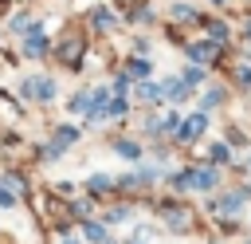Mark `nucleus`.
<instances>
[{
	"instance_id": "1",
	"label": "nucleus",
	"mask_w": 251,
	"mask_h": 244,
	"mask_svg": "<svg viewBox=\"0 0 251 244\" xmlns=\"http://www.w3.org/2000/svg\"><path fill=\"white\" fill-rule=\"evenodd\" d=\"M216 177H220L216 169H188V173L176 177V185H180V189H212Z\"/></svg>"
},
{
	"instance_id": "2",
	"label": "nucleus",
	"mask_w": 251,
	"mask_h": 244,
	"mask_svg": "<svg viewBox=\"0 0 251 244\" xmlns=\"http://www.w3.org/2000/svg\"><path fill=\"white\" fill-rule=\"evenodd\" d=\"M24 94L47 102V98H55V83H51V79H27V83H24Z\"/></svg>"
},
{
	"instance_id": "3",
	"label": "nucleus",
	"mask_w": 251,
	"mask_h": 244,
	"mask_svg": "<svg viewBox=\"0 0 251 244\" xmlns=\"http://www.w3.org/2000/svg\"><path fill=\"white\" fill-rule=\"evenodd\" d=\"M204 126H208V118H204V114H192V118H184V122H176V130H180L176 138H180V142H192V138H196V134H200Z\"/></svg>"
},
{
	"instance_id": "4",
	"label": "nucleus",
	"mask_w": 251,
	"mask_h": 244,
	"mask_svg": "<svg viewBox=\"0 0 251 244\" xmlns=\"http://www.w3.org/2000/svg\"><path fill=\"white\" fill-rule=\"evenodd\" d=\"M75 134H78V130H71V126H63V130L55 134V146H51V153H59V150H67V146L75 142Z\"/></svg>"
},
{
	"instance_id": "5",
	"label": "nucleus",
	"mask_w": 251,
	"mask_h": 244,
	"mask_svg": "<svg viewBox=\"0 0 251 244\" xmlns=\"http://www.w3.org/2000/svg\"><path fill=\"white\" fill-rule=\"evenodd\" d=\"M239 205H243V193H231V197H224L216 209H220V213H239Z\"/></svg>"
},
{
	"instance_id": "6",
	"label": "nucleus",
	"mask_w": 251,
	"mask_h": 244,
	"mask_svg": "<svg viewBox=\"0 0 251 244\" xmlns=\"http://www.w3.org/2000/svg\"><path fill=\"white\" fill-rule=\"evenodd\" d=\"M82 236H86V240H94V244H102V240H106L102 224H94V220H86V224H82Z\"/></svg>"
},
{
	"instance_id": "7",
	"label": "nucleus",
	"mask_w": 251,
	"mask_h": 244,
	"mask_svg": "<svg viewBox=\"0 0 251 244\" xmlns=\"http://www.w3.org/2000/svg\"><path fill=\"white\" fill-rule=\"evenodd\" d=\"M24 47H27V55H43V51H47L43 35H27V43H24Z\"/></svg>"
},
{
	"instance_id": "8",
	"label": "nucleus",
	"mask_w": 251,
	"mask_h": 244,
	"mask_svg": "<svg viewBox=\"0 0 251 244\" xmlns=\"http://www.w3.org/2000/svg\"><path fill=\"white\" fill-rule=\"evenodd\" d=\"M200 79H204V71H200V67H188V71L180 75V87H196Z\"/></svg>"
},
{
	"instance_id": "9",
	"label": "nucleus",
	"mask_w": 251,
	"mask_h": 244,
	"mask_svg": "<svg viewBox=\"0 0 251 244\" xmlns=\"http://www.w3.org/2000/svg\"><path fill=\"white\" fill-rule=\"evenodd\" d=\"M126 71H129L133 79H145V75H149V63H145V59H133V63H129Z\"/></svg>"
},
{
	"instance_id": "10",
	"label": "nucleus",
	"mask_w": 251,
	"mask_h": 244,
	"mask_svg": "<svg viewBox=\"0 0 251 244\" xmlns=\"http://www.w3.org/2000/svg\"><path fill=\"white\" fill-rule=\"evenodd\" d=\"M102 114H110V118L126 114V98H110V106H102Z\"/></svg>"
},
{
	"instance_id": "11",
	"label": "nucleus",
	"mask_w": 251,
	"mask_h": 244,
	"mask_svg": "<svg viewBox=\"0 0 251 244\" xmlns=\"http://www.w3.org/2000/svg\"><path fill=\"white\" fill-rule=\"evenodd\" d=\"M220 102H224V91H216V87H212V91L204 94V110H212V106H220Z\"/></svg>"
},
{
	"instance_id": "12",
	"label": "nucleus",
	"mask_w": 251,
	"mask_h": 244,
	"mask_svg": "<svg viewBox=\"0 0 251 244\" xmlns=\"http://www.w3.org/2000/svg\"><path fill=\"white\" fill-rule=\"evenodd\" d=\"M188 55L192 59H208L212 55V43H196V47H188Z\"/></svg>"
},
{
	"instance_id": "13",
	"label": "nucleus",
	"mask_w": 251,
	"mask_h": 244,
	"mask_svg": "<svg viewBox=\"0 0 251 244\" xmlns=\"http://www.w3.org/2000/svg\"><path fill=\"white\" fill-rule=\"evenodd\" d=\"M231 153H227V146H212V161H227Z\"/></svg>"
},
{
	"instance_id": "14",
	"label": "nucleus",
	"mask_w": 251,
	"mask_h": 244,
	"mask_svg": "<svg viewBox=\"0 0 251 244\" xmlns=\"http://www.w3.org/2000/svg\"><path fill=\"white\" fill-rule=\"evenodd\" d=\"M118 153H126V157H137V146H129V142H118Z\"/></svg>"
},
{
	"instance_id": "15",
	"label": "nucleus",
	"mask_w": 251,
	"mask_h": 244,
	"mask_svg": "<svg viewBox=\"0 0 251 244\" xmlns=\"http://www.w3.org/2000/svg\"><path fill=\"white\" fill-rule=\"evenodd\" d=\"M110 185H114L110 177H94V181H90V189H98V193H102V189H110Z\"/></svg>"
},
{
	"instance_id": "16",
	"label": "nucleus",
	"mask_w": 251,
	"mask_h": 244,
	"mask_svg": "<svg viewBox=\"0 0 251 244\" xmlns=\"http://www.w3.org/2000/svg\"><path fill=\"white\" fill-rule=\"evenodd\" d=\"M239 83H251V67H239Z\"/></svg>"
},
{
	"instance_id": "17",
	"label": "nucleus",
	"mask_w": 251,
	"mask_h": 244,
	"mask_svg": "<svg viewBox=\"0 0 251 244\" xmlns=\"http://www.w3.org/2000/svg\"><path fill=\"white\" fill-rule=\"evenodd\" d=\"M12 201H16V197H12L8 189H0V205H12Z\"/></svg>"
},
{
	"instance_id": "18",
	"label": "nucleus",
	"mask_w": 251,
	"mask_h": 244,
	"mask_svg": "<svg viewBox=\"0 0 251 244\" xmlns=\"http://www.w3.org/2000/svg\"><path fill=\"white\" fill-rule=\"evenodd\" d=\"M63 244H75V240H67V236H63Z\"/></svg>"
},
{
	"instance_id": "19",
	"label": "nucleus",
	"mask_w": 251,
	"mask_h": 244,
	"mask_svg": "<svg viewBox=\"0 0 251 244\" xmlns=\"http://www.w3.org/2000/svg\"><path fill=\"white\" fill-rule=\"evenodd\" d=\"M247 165H251V157H247Z\"/></svg>"
}]
</instances>
